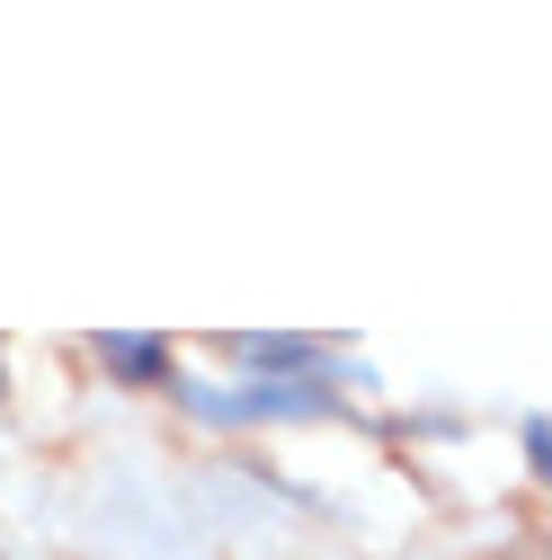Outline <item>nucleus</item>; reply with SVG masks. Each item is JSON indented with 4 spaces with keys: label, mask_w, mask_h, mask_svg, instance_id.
Returning a JSON list of instances; mask_svg holds the SVG:
<instances>
[{
    "label": "nucleus",
    "mask_w": 552,
    "mask_h": 560,
    "mask_svg": "<svg viewBox=\"0 0 552 560\" xmlns=\"http://www.w3.org/2000/svg\"><path fill=\"white\" fill-rule=\"evenodd\" d=\"M250 365H276V374H303V365H321V347H303V338H258V347H250Z\"/></svg>",
    "instance_id": "1"
},
{
    "label": "nucleus",
    "mask_w": 552,
    "mask_h": 560,
    "mask_svg": "<svg viewBox=\"0 0 552 560\" xmlns=\"http://www.w3.org/2000/svg\"><path fill=\"white\" fill-rule=\"evenodd\" d=\"M107 365L134 374V383H152V374H161V347H152V338H107Z\"/></svg>",
    "instance_id": "2"
}]
</instances>
